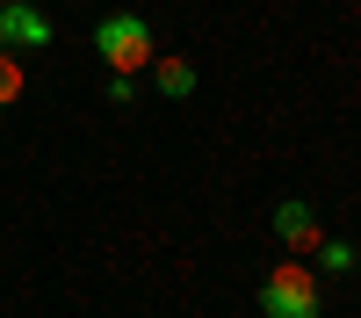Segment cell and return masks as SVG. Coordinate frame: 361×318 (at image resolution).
<instances>
[{
  "label": "cell",
  "mask_w": 361,
  "mask_h": 318,
  "mask_svg": "<svg viewBox=\"0 0 361 318\" xmlns=\"http://www.w3.org/2000/svg\"><path fill=\"white\" fill-rule=\"evenodd\" d=\"M318 268L347 275V268H354V246H347V239H318Z\"/></svg>",
  "instance_id": "cell-7"
},
{
  "label": "cell",
  "mask_w": 361,
  "mask_h": 318,
  "mask_svg": "<svg viewBox=\"0 0 361 318\" xmlns=\"http://www.w3.org/2000/svg\"><path fill=\"white\" fill-rule=\"evenodd\" d=\"M94 51H102L109 73H152V58H159L152 22H145V15H102L94 22Z\"/></svg>",
  "instance_id": "cell-2"
},
{
  "label": "cell",
  "mask_w": 361,
  "mask_h": 318,
  "mask_svg": "<svg viewBox=\"0 0 361 318\" xmlns=\"http://www.w3.org/2000/svg\"><path fill=\"white\" fill-rule=\"evenodd\" d=\"M260 311H267V318H318V311H325L318 268H304V260H275L267 282H260Z\"/></svg>",
  "instance_id": "cell-1"
},
{
  "label": "cell",
  "mask_w": 361,
  "mask_h": 318,
  "mask_svg": "<svg viewBox=\"0 0 361 318\" xmlns=\"http://www.w3.org/2000/svg\"><path fill=\"white\" fill-rule=\"evenodd\" d=\"M22 87H29L22 58H15V51H0V109H15V102H22Z\"/></svg>",
  "instance_id": "cell-6"
},
{
  "label": "cell",
  "mask_w": 361,
  "mask_h": 318,
  "mask_svg": "<svg viewBox=\"0 0 361 318\" xmlns=\"http://www.w3.org/2000/svg\"><path fill=\"white\" fill-rule=\"evenodd\" d=\"M275 239H282L289 253H318V239H325V231H318V210H311V202H282V210H275Z\"/></svg>",
  "instance_id": "cell-4"
},
{
  "label": "cell",
  "mask_w": 361,
  "mask_h": 318,
  "mask_svg": "<svg viewBox=\"0 0 361 318\" xmlns=\"http://www.w3.org/2000/svg\"><path fill=\"white\" fill-rule=\"evenodd\" d=\"M152 66H159V94H195V66H188V58H152Z\"/></svg>",
  "instance_id": "cell-5"
},
{
  "label": "cell",
  "mask_w": 361,
  "mask_h": 318,
  "mask_svg": "<svg viewBox=\"0 0 361 318\" xmlns=\"http://www.w3.org/2000/svg\"><path fill=\"white\" fill-rule=\"evenodd\" d=\"M0 37H8L15 51H44L58 29H51V15H44V8H29V0H8V8H0Z\"/></svg>",
  "instance_id": "cell-3"
}]
</instances>
